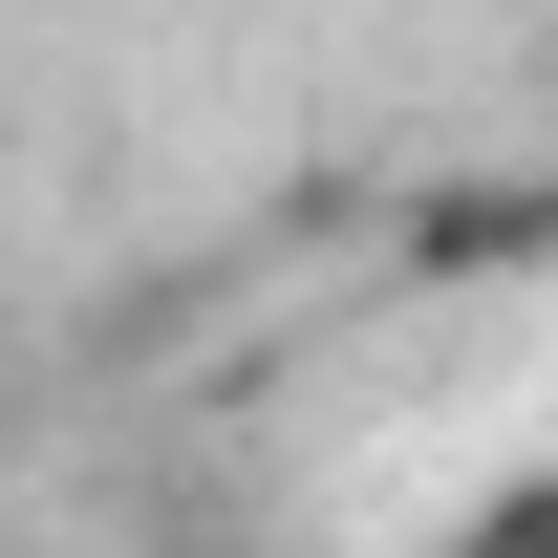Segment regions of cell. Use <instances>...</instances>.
Returning a JSON list of instances; mask_svg holds the SVG:
<instances>
[{
	"label": "cell",
	"instance_id": "6da1fadb",
	"mask_svg": "<svg viewBox=\"0 0 558 558\" xmlns=\"http://www.w3.org/2000/svg\"><path fill=\"white\" fill-rule=\"evenodd\" d=\"M429 558H558V473H537V494H494L473 537H429Z\"/></svg>",
	"mask_w": 558,
	"mask_h": 558
}]
</instances>
